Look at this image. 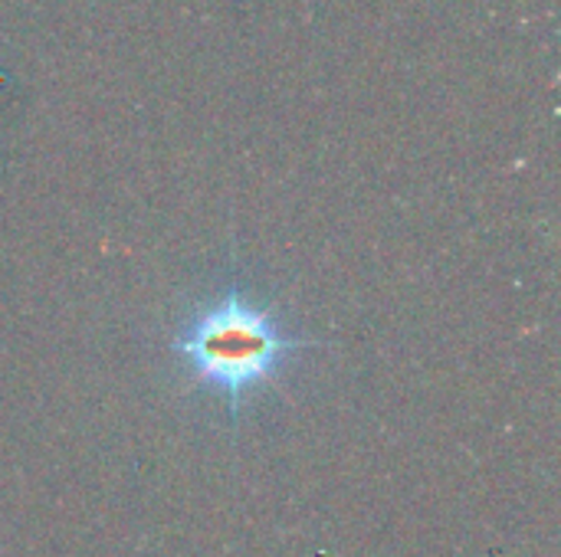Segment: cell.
I'll list each match as a JSON object with an SVG mask.
<instances>
[{
  "instance_id": "obj_1",
  "label": "cell",
  "mask_w": 561,
  "mask_h": 557,
  "mask_svg": "<svg viewBox=\"0 0 561 557\" xmlns=\"http://www.w3.org/2000/svg\"><path fill=\"white\" fill-rule=\"evenodd\" d=\"M168 348L187 387L224 404L237 427L247 404L276 387L286 368L322 341L289 332L273 302L227 279L178 318Z\"/></svg>"
}]
</instances>
